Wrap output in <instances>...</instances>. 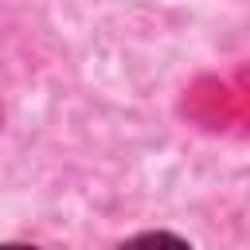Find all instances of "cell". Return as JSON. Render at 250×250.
<instances>
[{
	"label": "cell",
	"mask_w": 250,
	"mask_h": 250,
	"mask_svg": "<svg viewBox=\"0 0 250 250\" xmlns=\"http://www.w3.org/2000/svg\"><path fill=\"white\" fill-rule=\"evenodd\" d=\"M121 250H188V242H180L176 234H164V230H152V234H141L133 242H125Z\"/></svg>",
	"instance_id": "6da1fadb"
},
{
	"label": "cell",
	"mask_w": 250,
	"mask_h": 250,
	"mask_svg": "<svg viewBox=\"0 0 250 250\" xmlns=\"http://www.w3.org/2000/svg\"><path fill=\"white\" fill-rule=\"evenodd\" d=\"M4 250H31V246H4Z\"/></svg>",
	"instance_id": "7a4b0ae2"
}]
</instances>
